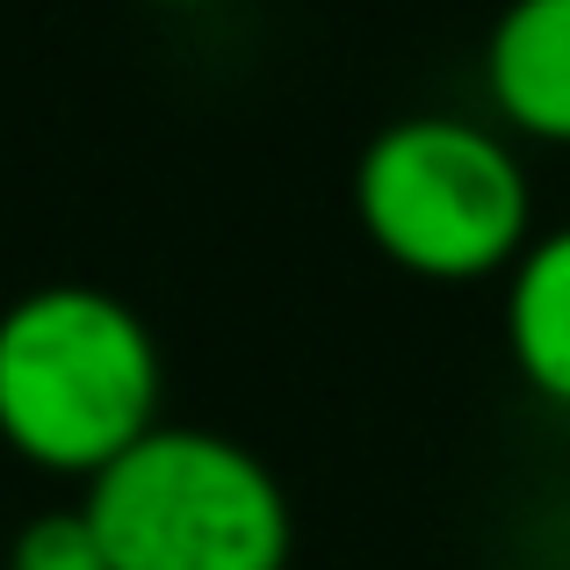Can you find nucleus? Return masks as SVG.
<instances>
[{
    "label": "nucleus",
    "instance_id": "3",
    "mask_svg": "<svg viewBox=\"0 0 570 570\" xmlns=\"http://www.w3.org/2000/svg\"><path fill=\"white\" fill-rule=\"evenodd\" d=\"M80 520L109 570H289V491L253 448L159 419L80 484Z\"/></svg>",
    "mask_w": 570,
    "mask_h": 570
},
{
    "label": "nucleus",
    "instance_id": "2",
    "mask_svg": "<svg viewBox=\"0 0 570 570\" xmlns=\"http://www.w3.org/2000/svg\"><path fill=\"white\" fill-rule=\"evenodd\" d=\"M354 224L419 282H491L528 253L534 188L499 124L412 109L354 159Z\"/></svg>",
    "mask_w": 570,
    "mask_h": 570
},
{
    "label": "nucleus",
    "instance_id": "1",
    "mask_svg": "<svg viewBox=\"0 0 570 570\" xmlns=\"http://www.w3.org/2000/svg\"><path fill=\"white\" fill-rule=\"evenodd\" d=\"M167 362L124 296L43 282L0 311V441L51 476H101L159 426Z\"/></svg>",
    "mask_w": 570,
    "mask_h": 570
},
{
    "label": "nucleus",
    "instance_id": "5",
    "mask_svg": "<svg viewBox=\"0 0 570 570\" xmlns=\"http://www.w3.org/2000/svg\"><path fill=\"white\" fill-rule=\"evenodd\" d=\"M505 354L534 397L570 412V224L534 232L505 267Z\"/></svg>",
    "mask_w": 570,
    "mask_h": 570
},
{
    "label": "nucleus",
    "instance_id": "6",
    "mask_svg": "<svg viewBox=\"0 0 570 570\" xmlns=\"http://www.w3.org/2000/svg\"><path fill=\"white\" fill-rule=\"evenodd\" d=\"M14 570H109L80 513H51L14 542Z\"/></svg>",
    "mask_w": 570,
    "mask_h": 570
},
{
    "label": "nucleus",
    "instance_id": "4",
    "mask_svg": "<svg viewBox=\"0 0 570 570\" xmlns=\"http://www.w3.org/2000/svg\"><path fill=\"white\" fill-rule=\"evenodd\" d=\"M484 95L505 138L570 145V0H505L484 37Z\"/></svg>",
    "mask_w": 570,
    "mask_h": 570
},
{
    "label": "nucleus",
    "instance_id": "7",
    "mask_svg": "<svg viewBox=\"0 0 570 570\" xmlns=\"http://www.w3.org/2000/svg\"><path fill=\"white\" fill-rule=\"evenodd\" d=\"M153 8H203V0H153Z\"/></svg>",
    "mask_w": 570,
    "mask_h": 570
}]
</instances>
